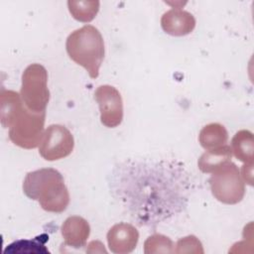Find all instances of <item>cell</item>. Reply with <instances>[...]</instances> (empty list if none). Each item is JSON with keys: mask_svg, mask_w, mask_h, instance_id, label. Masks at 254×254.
<instances>
[{"mask_svg": "<svg viewBox=\"0 0 254 254\" xmlns=\"http://www.w3.org/2000/svg\"><path fill=\"white\" fill-rule=\"evenodd\" d=\"M209 185L213 196L222 203H238L245 194V184L237 166L231 161L211 174Z\"/></svg>", "mask_w": 254, "mask_h": 254, "instance_id": "5b68a950", "label": "cell"}, {"mask_svg": "<svg viewBox=\"0 0 254 254\" xmlns=\"http://www.w3.org/2000/svg\"><path fill=\"white\" fill-rule=\"evenodd\" d=\"M94 99L99 106L101 123L108 128L119 126L123 119V101L120 92L112 85H100L94 92Z\"/></svg>", "mask_w": 254, "mask_h": 254, "instance_id": "52a82bcc", "label": "cell"}, {"mask_svg": "<svg viewBox=\"0 0 254 254\" xmlns=\"http://www.w3.org/2000/svg\"><path fill=\"white\" fill-rule=\"evenodd\" d=\"M228 133L225 127L219 123H209L199 132L198 141L202 148L211 150L226 144Z\"/></svg>", "mask_w": 254, "mask_h": 254, "instance_id": "4fadbf2b", "label": "cell"}, {"mask_svg": "<svg viewBox=\"0 0 254 254\" xmlns=\"http://www.w3.org/2000/svg\"><path fill=\"white\" fill-rule=\"evenodd\" d=\"M64 244L72 248H81L85 246L89 237L90 226L81 216L73 215L67 217L61 227Z\"/></svg>", "mask_w": 254, "mask_h": 254, "instance_id": "30bf717a", "label": "cell"}, {"mask_svg": "<svg viewBox=\"0 0 254 254\" xmlns=\"http://www.w3.org/2000/svg\"><path fill=\"white\" fill-rule=\"evenodd\" d=\"M0 95V121L4 128L9 129L12 143L23 149L38 147L45 132L46 112L30 111L16 91L2 90Z\"/></svg>", "mask_w": 254, "mask_h": 254, "instance_id": "6da1fadb", "label": "cell"}, {"mask_svg": "<svg viewBox=\"0 0 254 254\" xmlns=\"http://www.w3.org/2000/svg\"><path fill=\"white\" fill-rule=\"evenodd\" d=\"M106 238L111 252L115 254H128L136 248L139 232L132 224L120 222L114 224L108 230Z\"/></svg>", "mask_w": 254, "mask_h": 254, "instance_id": "ba28073f", "label": "cell"}, {"mask_svg": "<svg viewBox=\"0 0 254 254\" xmlns=\"http://www.w3.org/2000/svg\"><path fill=\"white\" fill-rule=\"evenodd\" d=\"M175 247L173 241L163 234H153L149 236L144 243V253H174Z\"/></svg>", "mask_w": 254, "mask_h": 254, "instance_id": "2e32d148", "label": "cell"}, {"mask_svg": "<svg viewBox=\"0 0 254 254\" xmlns=\"http://www.w3.org/2000/svg\"><path fill=\"white\" fill-rule=\"evenodd\" d=\"M73 146L74 140L69 130L63 125L52 124L44 132L39 153L47 161H57L67 157Z\"/></svg>", "mask_w": 254, "mask_h": 254, "instance_id": "8992f818", "label": "cell"}, {"mask_svg": "<svg viewBox=\"0 0 254 254\" xmlns=\"http://www.w3.org/2000/svg\"><path fill=\"white\" fill-rule=\"evenodd\" d=\"M232 151L230 146L223 145L221 147L206 150L198 159V169L205 174H212L216 169L231 161Z\"/></svg>", "mask_w": 254, "mask_h": 254, "instance_id": "8fae6325", "label": "cell"}, {"mask_svg": "<svg viewBox=\"0 0 254 254\" xmlns=\"http://www.w3.org/2000/svg\"><path fill=\"white\" fill-rule=\"evenodd\" d=\"M23 191L31 199L39 201L49 212L60 213L69 203V193L62 174L53 168L30 172L23 182Z\"/></svg>", "mask_w": 254, "mask_h": 254, "instance_id": "7a4b0ae2", "label": "cell"}, {"mask_svg": "<svg viewBox=\"0 0 254 254\" xmlns=\"http://www.w3.org/2000/svg\"><path fill=\"white\" fill-rule=\"evenodd\" d=\"M253 171V164H244V166L241 169V178L243 182H246L250 186H252V172Z\"/></svg>", "mask_w": 254, "mask_h": 254, "instance_id": "ac0fdd59", "label": "cell"}, {"mask_svg": "<svg viewBox=\"0 0 254 254\" xmlns=\"http://www.w3.org/2000/svg\"><path fill=\"white\" fill-rule=\"evenodd\" d=\"M161 27L169 35L182 37L191 33L195 27V19L188 11L173 8L165 12L161 18Z\"/></svg>", "mask_w": 254, "mask_h": 254, "instance_id": "9c48e42d", "label": "cell"}, {"mask_svg": "<svg viewBox=\"0 0 254 254\" xmlns=\"http://www.w3.org/2000/svg\"><path fill=\"white\" fill-rule=\"evenodd\" d=\"M203 248L201 242L194 236V235H189L184 238H181L177 241L176 249L174 253L180 254V253H198L202 254Z\"/></svg>", "mask_w": 254, "mask_h": 254, "instance_id": "e0dca14e", "label": "cell"}, {"mask_svg": "<svg viewBox=\"0 0 254 254\" xmlns=\"http://www.w3.org/2000/svg\"><path fill=\"white\" fill-rule=\"evenodd\" d=\"M231 151L244 164H253L254 142L253 134L249 130L238 131L231 140Z\"/></svg>", "mask_w": 254, "mask_h": 254, "instance_id": "7c38bea8", "label": "cell"}, {"mask_svg": "<svg viewBox=\"0 0 254 254\" xmlns=\"http://www.w3.org/2000/svg\"><path fill=\"white\" fill-rule=\"evenodd\" d=\"M65 49L70 60L84 67L91 78L98 77L105 48L97 28L85 25L73 31L66 39Z\"/></svg>", "mask_w": 254, "mask_h": 254, "instance_id": "3957f363", "label": "cell"}, {"mask_svg": "<svg viewBox=\"0 0 254 254\" xmlns=\"http://www.w3.org/2000/svg\"><path fill=\"white\" fill-rule=\"evenodd\" d=\"M99 1H67V6L71 16L83 23H88L94 19L99 10Z\"/></svg>", "mask_w": 254, "mask_h": 254, "instance_id": "9a60e30c", "label": "cell"}, {"mask_svg": "<svg viewBox=\"0 0 254 254\" xmlns=\"http://www.w3.org/2000/svg\"><path fill=\"white\" fill-rule=\"evenodd\" d=\"M20 95L24 105L32 112H46L50 100L48 71L40 64L28 65L22 74Z\"/></svg>", "mask_w": 254, "mask_h": 254, "instance_id": "277c9868", "label": "cell"}, {"mask_svg": "<svg viewBox=\"0 0 254 254\" xmlns=\"http://www.w3.org/2000/svg\"><path fill=\"white\" fill-rule=\"evenodd\" d=\"M47 235L43 234L41 236H37L33 240L28 239H20L9 244L4 253H21V254H49L50 251L45 246V242L48 240Z\"/></svg>", "mask_w": 254, "mask_h": 254, "instance_id": "5bb4252c", "label": "cell"}]
</instances>
